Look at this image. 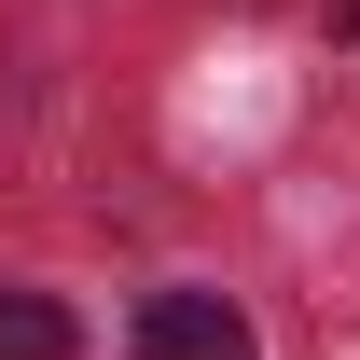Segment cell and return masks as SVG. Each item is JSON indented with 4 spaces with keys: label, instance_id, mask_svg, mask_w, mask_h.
Segmentation results:
<instances>
[{
    "label": "cell",
    "instance_id": "cell-1",
    "mask_svg": "<svg viewBox=\"0 0 360 360\" xmlns=\"http://www.w3.org/2000/svg\"><path fill=\"white\" fill-rule=\"evenodd\" d=\"M125 347H139V360H250V319H236L222 291H153Z\"/></svg>",
    "mask_w": 360,
    "mask_h": 360
},
{
    "label": "cell",
    "instance_id": "cell-2",
    "mask_svg": "<svg viewBox=\"0 0 360 360\" xmlns=\"http://www.w3.org/2000/svg\"><path fill=\"white\" fill-rule=\"evenodd\" d=\"M0 360H70V305L56 291H0Z\"/></svg>",
    "mask_w": 360,
    "mask_h": 360
},
{
    "label": "cell",
    "instance_id": "cell-3",
    "mask_svg": "<svg viewBox=\"0 0 360 360\" xmlns=\"http://www.w3.org/2000/svg\"><path fill=\"white\" fill-rule=\"evenodd\" d=\"M347 28H360V0H347Z\"/></svg>",
    "mask_w": 360,
    "mask_h": 360
}]
</instances>
